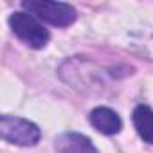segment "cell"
<instances>
[{
  "label": "cell",
  "mask_w": 153,
  "mask_h": 153,
  "mask_svg": "<svg viewBox=\"0 0 153 153\" xmlns=\"http://www.w3.org/2000/svg\"><path fill=\"white\" fill-rule=\"evenodd\" d=\"M133 126L139 133V137L148 142L153 144V110L146 105H139L133 110Z\"/></svg>",
  "instance_id": "6"
},
{
  "label": "cell",
  "mask_w": 153,
  "mask_h": 153,
  "mask_svg": "<svg viewBox=\"0 0 153 153\" xmlns=\"http://www.w3.org/2000/svg\"><path fill=\"white\" fill-rule=\"evenodd\" d=\"M88 119H90V124L97 131H101L105 135H115L123 128L121 117L112 108H108V106H97V108H94L90 112V117Z\"/></svg>",
  "instance_id": "4"
},
{
  "label": "cell",
  "mask_w": 153,
  "mask_h": 153,
  "mask_svg": "<svg viewBox=\"0 0 153 153\" xmlns=\"http://www.w3.org/2000/svg\"><path fill=\"white\" fill-rule=\"evenodd\" d=\"M56 149L59 153H97L92 140L81 133L67 131L56 139Z\"/></svg>",
  "instance_id": "5"
},
{
  "label": "cell",
  "mask_w": 153,
  "mask_h": 153,
  "mask_svg": "<svg viewBox=\"0 0 153 153\" xmlns=\"http://www.w3.org/2000/svg\"><path fill=\"white\" fill-rule=\"evenodd\" d=\"M22 7L29 11V15L36 16L38 20L51 24L54 27H67L76 22L78 15L70 4L65 2H51V0H25Z\"/></svg>",
  "instance_id": "1"
},
{
  "label": "cell",
  "mask_w": 153,
  "mask_h": 153,
  "mask_svg": "<svg viewBox=\"0 0 153 153\" xmlns=\"http://www.w3.org/2000/svg\"><path fill=\"white\" fill-rule=\"evenodd\" d=\"M0 133H2V139L15 144V146H34L42 133L40 128L22 117H13V115H2L0 117Z\"/></svg>",
  "instance_id": "3"
},
{
  "label": "cell",
  "mask_w": 153,
  "mask_h": 153,
  "mask_svg": "<svg viewBox=\"0 0 153 153\" xmlns=\"http://www.w3.org/2000/svg\"><path fill=\"white\" fill-rule=\"evenodd\" d=\"M11 31L31 49H43L49 42V31L29 13H13L9 16Z\"/></svg>",
  "instance_id": "2"
}]
</instances>
